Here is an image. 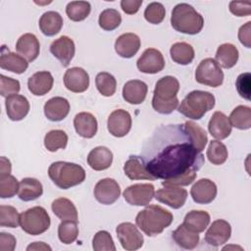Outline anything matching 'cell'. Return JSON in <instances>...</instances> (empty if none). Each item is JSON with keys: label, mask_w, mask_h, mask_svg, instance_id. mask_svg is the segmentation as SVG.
<instances>
[{"label": "cell", "mask_w": 251, "mask_h": 251, "mask_svg": "<svg viewBox=\"0 0 251 251\" xmlns=\"http://www.w3.org/2000/svg\"><path fill=\"white\" fill-rule=\"evenodd\" d=\"M147 84L138 79L129 80L125 83L123 87V97L129 104H141L147 95Z\"/></svg>", "instance_id": "obj_26"}, {"label": "cell", "mask_w": 251, "mask_h": 251, "mask_svg": "<svg viewBox=\"0 0 251 251\" xmlns=\"http://www.w3.org/2000/svg\"><path fill=\"white\" fill-rule=\"evenodd\" d=\"M50 52L61 62L63 67H68L75 56V42L69 36L62 35L51 43Z\"/></svg>", "instance_id": "obj_16"}, {"label": "cell", "mask_w": 251, "mask_h": 251, "mask_svg": "<svg viewBox=\"0 0 251 251\" xmlns=\"http://www.w3.org/2000/svg\"><path fill=\"white\" fill-rule=\"evenodd\" d=\"M215 96L202 90H194L188 93L178 106V112L191 120H200L215 106Z\"/></svg>", "instance_id": "obj_6"}, {"label": "cell", "mask_w": 251, "mask_h": 251, "mask_svg": "<svg viewBox=\"0 0 251 251\" xmlns=\"http://www.w3.org/2000/svg\"><path fill=\"white\" fill-rule=\"evenodd\" d=\"M122 23V17L120 13L115 9H106L101 12L98 20L100 27L104 30H114Z\"/></svg>", "instance_id": "obj_44"}, {"label": "cell", "mask_w": 251, "mask_h": 251, "mask_svg": "<svg viewBox=\"0 0 251 251\" xmlns=\"http://www.w3.org/2000/svg\"><path fill=\"white\" fill-rule=\"evenodd\" d=\"M19 184L17 178L12 175L0 176V197L11 198L19 191Z\"/></svg>", "instance_id": "obj_47"}, {"label": "cell", "mask_w": 251, "mask_h": 251, "mask_svg": "<svg viewBox=\"0 0 251 251\" xmlns=\"http://www.w3.org/2000/svg\"><path fill=\"white\" fill-rule=\"evenodd\" d=\"M66 88L75 93L84 92L89 86V76L82 68L74 67L66 71L64 75Z\"/></svg>", "instance_id": "obj_17"}, {"label": "cell", "mask_w": 251, "mask_h": 251, "mask_svg": "<svg viewBox=\"0 0 251 251\" xmlns=\"http://www.w3.org/2000/svg\"><path fill=\"white\" fill-rule=\"evenodd\" d=\"M238 50L231 43H224L220 45L216 52V62L225 69H230L237 63Z\"/></svg>", "instance_id": "obj_35"}, {"label": "cell", "mask_w": 251, "mask_h": 251, "mask_svg": "<svg viewBox=\"0 0 251 251\" xmlns=\"http://www.w3.org/2000/svg\"><path fill=\"white\" fill-rule=\"evenodd\" d=\"M95 84L98 91L106 97L114 95L117 88V81L114 75L109 73H99L95 77Z\"/></svg>", "instance_id": "obj_41"}, {"label": "cell", "mask_w": 251, "mask_h": 251, "mask_svg": "<svg viewBox=\"0 0 251 251\" xmlns=\"http://www.w3.org/2000/svg\"><path fill=\"white\" fill-rule=\"evenodd\" d=\"M17 240L14 235L6 232L0 233V251H13L16 247Z\"/></svg>", "instance_id": "obj_53"}, {"label": "cell", "mask_w": 251, "mask_h": 251, "mask_svg": "<svg viewBox=\"0 0 251 251\" xmlns=\"http://www.w3.org/2000/svg\"><path fill=\"white\" fill-rule=\"evenodd\" d=\"M11 170H12L11 162L5 157H1L0 158V176L10 175Z\"/></svg>", "instance_id": "obj_55"}, {"label": "cell", "mask_w": 251, "mask_h": 251, "mask_svg": "<svg viewBox=\"0 0 251 251\" xmlns=\"http://www.w3.org/2000/svg\"><path fill=\"white\" fill-rule=\"evenodd\" d=\"M173 239L181 248L193 249L199 243L198 232L187 228L183 224L179 225L173 232Z\"/></svg>", "instance_id": "obj_34"}, {"label": "cell", "mask_w": 251, "mask_h": 251, "mask_svg": "<svg viewBox=\"0 0 251 251\" xmlns=\"http://www.w3.org/2000/svg\"><path fill=\"white\" fill-rule=\"evenodd\" d=\"M67 144L68 135L61 129L50 130L44 137V146L50 152H55L58 149H65Z\"/></svg>", "instance_id": "obj_40"}, {"label": "cell", "mask_w": 251, "mask_h": 251, "mask_svg": "<svg viewBox=\"0 0 251 251\" xmlns=\"http://www.w3.org/2000/svg\"><path fill=\"white\" fill-rule=\"evenodd\" d=\"M227 149L226 145L218 140H212L207 149V158L213 165H222L227 159Z\"/></svg>", "instance_id": "obj_42"}, {"label": "cell", "mask_w": 251, "mask_h": 251, "mask_svg": "<svg viewBox=\"0 0 251 251\" xmlns=\"http://www.w3.org/2000/svg\"><path fill=\"white\" fill-rule=\"evenodd\" d=\"M156 200L170 206L173 209L182 207L187 198V191L178 186H165L157 190L154 194Z\"/></svg>", "instance_id": "obj_15"}, {"label": "cell", "mask_w": 251, "mask_h": 251, "mask_svg": "<svg viewBox=\"0 0 251 251\" xmlns=\"http://www.w3.org/2000/svg\"><path fill=\"white\" fill-rule=\"evenodd\" d=\"M74 126L76 133L84 138H91L97 132V120L87 112H81L75 115L74 119Z\"/></svg>", "instance_id": "obj_27"}, {"label": "cell", "mask_w": 251, "mask_h": 251, "mask_svg": "<svg viewBox=\"0 0 251 251\" xmlns=\"http://www.w3.org/2000/svg\"><path fill=\"white\" fill-rule=\"evenodd\" d=\"M171 25L178 32L197 34L203 28L204 19L191 5L179 3L173 9Z\"/></svg>", "instance_id": "obj_5"}, {"label": "cell", "mask_w": 251, "mask_h": 251, "mask_svg": "<svg viewBox=\"0 0 251 251\" xmlns=\"http://www.w3.org/2000/svg\"><path fill=\"white\" fill-rule=\"evenodd\" d=\"M38 25L44 35L53 36L60 32L63 26V18L58 12L48 11L40 17Z\"/></svg>", "instance_id": "obj_31"}, {"label": "cell", "mask_w": 251, "mask_h": 251, "mask_svg": "<svg viewBox=\"0 0 251 251\" xmlns=\"http://www.w3.org/2000/svg\"><path fill=\"white\" fill-rule=\"evenodd\" d=\"M231 127L232 126L228 118L220 111H217L213 114L208 124L210 134L219 140L228 137L231 133Z\"/></svg>", "instance_id": "obj_25"}, {"label": "cell", "mask_w": 251, "mask_h": 251, "mask_svg": "<svg viewBox=\"0 0 251 251\" xmlns=\"http://www.w3.org/2000/svg\"><path fill=\"white\" fill-rule=\"evenodd\" d=\"M53 213L62 221H74L77 222L78 215L74 203L65 197L57 198L51 205Z\"/></svg>", "instance_id": "obj_32"}, {"label": "cell", "mask_w": 251, "mask_h": 251, "mask_svg": "<svg viewBox=\"0 0 251 251\" xmlns=\"http://www.w3.org/2000/svg\"><path fill=\"white\" fill-rule=\"evenodd\" d=\"M0 94L6 98L17 94L21 89V84L18 79L5 76L4 75H0Z\"/></svg>", "instance_id": "obj_49"}, {"label": "cell", "mask_w": 251, "mask_h": 251, "mask_svg": "<svg viewBox=\"0 0 251 251\" xmlns=\"http://www.w3.org/2000/svg\"><path fill=\"white\" fill-rule=\"evenodd\" d=\"M91 11L90 3L87 1H72L67 5L66 13L70 20L74 22L83 21Z\"/></svg>", "instance_id": "obj_39"}, {"label": "cell", "mask_w": 251, "mask_h": 251, "mask_svg": "<svg viewBox=\"0 0 251 251\" xmlns=\"http://www.w3.org/2000/svg\"><path fill=\"white\" fill-rule=\"evenodd\" d=\"M190 195L198 204H209L217 196V185L209 178H201L192 185Z\"/></svg>", "instance_id": "obj_18"}, {"label": "cell", "mask_w": 251, "mask_h": 251, "mask_svg": "<svg viewBox=\"0 0 251 251\" xmlns=\"http://www.w3.org/2000/svg\"><path fill=\"white\" fill-rule=\"evenodd\" d=\"M195 79L198 83L211 87H218L224 81V73L220 65L212 58L202 60L195 71Z\"/></svg>", "instance_id": "obj_8"}, {"label": "cell", "mask_w": 251, "mask_h": 251, "mask_svg": "<svg viewBox=\"0 0 251 251\" xmlns=\"http://www.w3.org/2000/svg\"><path fill=\"white\" fill-rule=\"evenodd\" d=\"M142 5V0H122L121 7L122 10L127 15L135 14L140 6Z\"/></svg>", "instance_id": "obj_54"}, {"label": "cell", "mask_w": 251, "mask_h": 251, "mask_svg": "<svg viewBox=\"0 0 251 251\" xmlns=\"http://www.w3.org/2000/svg\"><path fill=\"white\" fill-rule=\"evenodd\" d=\"M92 248L95 251H115L116 246L111 234L106 230L96 232L92 239Z\"/></svg>", "instance_id": "obj_46"}, {"label": "cell", "mask_w": 251, "mask_h": 251, "mask_svg": "<svg viewBox=\"0 0 251 251\" xmlns=\"http://www.w3.org/2000/svg\"><path fill=\"white\" fill-rule=\"evenodd\" d=\"M107 127L109 132L116 137H123L126 135L131 128L130 114L126 110H115L108 118Z\"/></svg>", "instance_id": "obj_13"}, {"label": "cell", "mask_w": 251, "mask_h": 251, "mask_svg": "<svg viewBox=\"0 0 251 251\" xmlns=\"http://www.w3.org/2000/svg\"><path fill=\"white\" fill-rule=\"evenodd\" d=\"M140 48V38L132 32L120 35L115 42V50L123 58L133 57Z\"/></svg>", "instance_id": "obj_23"}, {"label": "cell", "mask_w": 251, "mask_h": 251, "mask_svg": "<svg viewBox=\"0 0 251 251\" xmlns=\"http://www.w3.org/2000/svg\"><path fill=\"white\" fill-rule=\"evenodd\" d=\"M26 250H51V247L47 244H45L44 242H33L32 244L28 245L26 247Z\"/></svg>", "instance_id": "obj_56"}, {"label": "cell", "mask_w": 251, "mask_h": 251, "mask_svg": "<svg viewBox=\"0 0 251 251\" xmlns=\"http://www.w3.org/2000/svg\"><path fill=\"white\" fill-rule=\"evenodd\" d=\"M44 115L52 122L64 120L70 112V103L66 98L53 97L44 104Z\"/></svg>", "instance_id": "obj_24"}, {"label": "cell", "mask_w": 251, "mask_h": 251, "mask_svg": "<svg viewBox=\"0 0 251 251\" xmlns=\"http://www.w3.org/2000/svg\"><path fill=\"white\" fill-rule=\"evenodd\" d=\"M171 58L179 65H188L194 59V49L186 42H176L171 46Z\"/></svg>", "instance_id": "obj_36"}, {"label": "cell", "mask_w": 251, "mask_h": 251, "mask_svg": "<svg viewBox=\"0 0 251 251\" xmlns=\"http://www.w3.org/2000/svg\"><path fill=\"white\" fill-rule=\"evenodd\" d=\"M174 220L173 214L159 205H149L140 211L136 218V226L148 236H155L163 232Z\"/></svg>", "instance_id": "obj_3"}, {"label": "cell", "mask_w": 251, "mask_h": 251, "mask_svg": "<svg viewBox=\"0 0 251 251\" xmlns=\"http://www.w3.org/2000/svg\"><path fill=\"white\" fill-rule=\"evenodd\" d=\"M166 16V10L163 4L159 2H152L150 3L145 11H144V18L147 22L153 25H158L163 22Z\"/></svg>", "instance_id": "obj_48"}, {"label": "cell", "mask_w": 251, "mask_h": 251, "mask_svg": "<svg viewBox=\"0 0 251 251\" xmlns=\"http://www.w3.org/2000/svg\"><path fill=\"white\" fill-rule=\"evenodd\" d=\"M16 49L19 55L24 57L27 62H32L39 55L40 44L34 34L25 33L18 39Z\"/></svg>", "instance_id": "obj_22"}, {"label": "cell", "mask_w": 251, "mask_h": 251, "mask_svg": "<svg viewBox=\"0 0 251 251\" xmlns=\"http://www.w3.org/2000/svg\"><path fill=\"white\" fill-rule=\"evenodd\" d=\"M116 232L124 249L133 251L142 247L144 242L143 235L133 224L122 223L117 226Z\"/></svg>", "instance_id": "obj_9"}, {"label": "cell", "mask_w": 251, "mask_h": 251, "mask_svg": "<svg viewBox=\"0 0 251 251\" xmlns=\"http://www.w3.org/2000/svg\"><path fill=\"white\" fill-rule=\"evenodd\" d=\"M43 193V187L39 180L33 177H25L20 181L18 196L23 201H32Z\"/></svg>", "instance_id": "obj_30"}, {"label": "cell", "mask_w": 251, "mask_h": 251, "mask_svg": "<svg viewBox=\"0 0 251 251\" xmlns=\"http://www.w3.org/2000/svg\"><path fill=\"white\" fill-rule=\"evenodd\" d=\"M48 176L59 188L68 189L83 182L85 171L77 164L58 161L50 165Z\"/></svg>", "instance_id": "obj_4"}, {"label": "cell", "mask_w": 251, "mask_h": 251, "mask_svg": "<svg viewBox=\"0 0 251 251\" xmlns=\"http://www.w3.org/2000/svg\"><path fill=\"white\" fill-rule=\"evenodd\" d=\"M183 126L189 135V138L193 146L196 148L198 152H202L208 141V136L206 131L199 125L195 124L192 121L185 122Z\"/></svg>", "instance_id": "obj_38"}, {"label": "cell", "mask_w": 251, "mask_h": 251, "mask_svg": "<svg viewBox=\"0 0 251 251\" xmlns=\"http://www.w3.org/2000/svg\"><path fill=\"white\" fill-rule=\"evenodd\" d=\"M157 147L145 161L148 172L164 186H184L192 183L205 160L193 146L183 125L169 126L155 133Z\"/></svg>", "instance_id": "obj_1"}, {"label": "cell", "mask_w": 251, "mask_h": 251, "mask_svg": "<svg viewBox=\"0 0 251 251\" xmlns=\"http://www.w3.org/2000/svg\"><path fill=\"white\" fill-rule=\"evenodd\" d=\"M229 11L236 17H246L251 14V3L249 1L229 2Z\"/></svg>", "instance_id": "obj_51"}, {"label": "cell", "mask_w": 251, "mask_h": 251, "mask_svg": "<svg viewBox=\"0 0 251 251\" xmlns=\"http://www.w3.org/2000/svg\"><path fill=\"white\" fill-rule=\"evenodd\" d=\"M78 235L77 222L62 221L58 226V236L62 243L71 244L75 242Z\"/></svg>", "instance_id": "obj_43"}, {"label": "cell", "mask_w": 251, "mask_h": 251, "mask_svg": "<svg viewBox=\"0 0 251 251\" xmlns=\"http://www.w3.org/2000/svg\"><path fill=\"white\" fill-rule=\"evenodd\" d=\"M20 225V215L17 209L9 205L0 206V226L11 228L17 227Z\"/></svg>", "instance_id": "obj_45"}, {"label": "cell", "mask_w": 251, "mask_h": 251, "mask_svg": "<svg viewBox=\"0 0 251 251\" xmlns=\"http://www.w3.org/2000/svg\"><path fill=\"white\" fill-rule=\"evenodd\" d=\"M93 193L95 199L99 203L111 205L119 199L121 195V188L115 179L107 177L99 180L95 184Z\"/></svg>", "instance_id": "obj_11"}, {"label": "cell", "mask_w": 251, "mask_h": 251, "mask_svg": "<svg viewBox=\"0 0 251 251\" xmlns=\"http://www.w3.org/2000/svg\"><path fill=\"white\" fill-rule=\"evenodd\" d=\"M210 215L206 211L202 210H192L188 212L183 220V225L195 231V232H203L210 224Z\"/></svg>", "instance_id": "obj_33"}, {"label": "cell", "mask_w": 251, "mask_h": 251, "mask_svg": "<svg viewBox=\"0 0 251 251\" xmlns=\"http://www.w3.org/2000/svg\"><path fill=\"white\" fill-rule=\"evenodd\" d=\"M137 69L144 74H157L165 67L162 53L155 48L146 49L136 62Z\"/></svg>", "instance_id": "obj_12"}, {"label": "cell", "mask_w": 251, "mask_h": 251, "mask_svg": "<svg viewBox=\"0 0 251 251\" xmlns=\"http://www.w3.org/2000/svg\"><path fill=\"white\" fill-rule=\"evenodd\" d=\"M231 126L238 129H249L251 127V108L244 105L235 107L228 118Z\"/></svg>", "instance_id": "obj_37"}, {"label": "cell", "mask_w": 251, "mask_h": 251, "mask_svg": "<svg viewBox=\"0 0 251 251\" xmlns=\"http://www.w3.org/2000/svg\"><path fill=\"white\" fill-rule=\"evenodd\" d=\"M113 153L105 146H98L92 149L87 156V163L94 171H103L111 167Z\"/></svg>", "instance_id": "obj_29"}, {"label": "cell", "mask_w": 251, "mask_h": 251, "mask_svg": "<svg viewBox=\"0 0 251 251\" xmlns=\"http://www.w3.org/2000/svg\"><path fill=\"white\" fill-rule=\"evenodd\" d=\"M0 67L3 70L15 74H23L26 71L28 63L24 57L11 52L5 45H3L0 56Z\"/></svg>", "instance_id": "obj_20"}, {"label": "cell", "mask_w": 251, "mask_h": 251, "mask_svg": "<svg viewBox=\"0 0 251 251\" xmlns=\"http://www.w3.org/2000/svg\"><path fill=\"white\" fill-rule=\"evenodd\" d=\"M231 226L225 220H216L208 227L205 234V241L214 247L225 244L230 238Z\"/></svg>", "instance_id": "obj_14"}, {"label": "cell", "mask_w": 251, "mask_h": 251, "mask_svg": "<svg viewBox=\"0 0 251 251\" xmlns=\"http://www.w3.org/2000/svg\"><path fill=\"white\" fill-rule=\"evenodd\" d=\"M125 175L132 180L136 179H149L155 180L156 178L148 172L145 161L139 156H129L124 166Z\"/></svg>", "instance_id": "obj_21"}, {"label": "cell", "mask_w": 251, "mask_h": 251, "mask_svg": "<svg viewBox=\"0 0 251 251\" xmlns=\"http://www.w3.org/2000/svg\"><path fill=\"white\" fill-rule=\"evenodd\" d=\"M250 78H251V75L249 73H243L237 76L235 81L237 92L241 97H243L248 101L250 100V91H251Z\"/></svg>", "instance_id": "obj_50"}, {"label": "cell", "mask_w": 251, "mask_h": 251, "mask_svg": "<svg viewBox=\"0 0 251 251\" xmlns=\"http://www.w3.org/2000/svg\"><path fill=\"white\" fill-rule=\"evenodd\" d=\"M7 116L11 121H21L23 120L29 111L28 100L20 94L11 95L6 98L5 101Z\"/></svg>", "instance_id": "obj_19"}, {"label": "cell", "mask_w": 251, "mask_h": 251, "mask_svg": "<svg viewBox=\"0 0 251 251\" xmlns=\"http://www.w3.org/2000/svg\"><path fill=\"white\" fill-rule=\"evenodd\" d=\"M179 90L178 80L172 75H166L160 78L156 84L153 93V109L164 115L171 114L178 106L176 94Z\"/></svg>", "instance_id": "obj_2"}, {"label": "cell", "mask_w": 251, "mask_h": 251, "mask_svg": "<svg viewBox=\"0 0 251 251\" xmlns=\"http://www.w3.org/2000/svg\"><path fill=\"white\" fill-rule=\"evenodd\" d=\"M20 226L22 229L30 235H39L50 226V217L41 206H35L20 215Z\"/></svg>", "instance_id": "obj_7"}, {"label": "cell", "mask_w": 251, "mask_h": 251, "mask_svg": "<svg viewBox=\"0 0 251 251\" xmlns=\"http://www.w3.org/2000/svg\"><path fill=\"white\" fill-rule=\"evenodd\" d=\"M154 186L151 183H136L128 186L124 191L125 200L134 206H146L153 199Z\"/></svg>", "instance_id": "obj_10"}, {"label": "cell", "mask_w": 251, "mask_h": 251, "mask_svg": "<svg viewBox=\"0 0 251 251\" xmlns=\"http://www.w3.org/2000/svg\"><path fill=\"white\" fill-rule=\"evenodd\" d=\"M54 78L51 73L46 71L37 72L28 78L27 87L33 95L42 96L51 90Z\"/></svg>", "instance_id": "obj_28"}, {"label": "cell", "mask_w": 251, "mask_h": 251, "mask_svg": "<svg viewBox=\"0 0 251 251\" xmlns=\"http://www.w3.org/2000/svg\"><path fill=\"white\" fill-rule=\"evenodd\" d=\"M238 39L245 47H251V22H247L238 30Z\"/></svg>", "instance_id": "obj_52"}]
</instances>
